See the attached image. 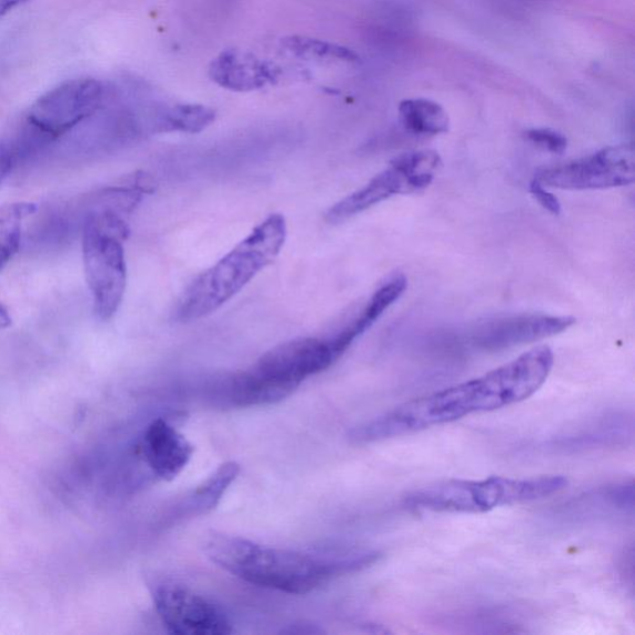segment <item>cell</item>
<instances>
[{
    "label": "cell",
    "instance_id": "1",
    "mask_svg": "<svg viewBox=\"0 0 635 635\" xmlns=\"http://www.w3.org/2000/svg\"><path fill=\"white\" fill-rule=\"evenodd\" d=\"M554 360L552 349L536 346L481 377L406 402L363 423L349 439L356 444L385 441L518 404L545 384Z\"/></svg>",
    "mask_w": 635,
    "mask_h": 635
},
{
    "label": "cell",
    "instance_id": "2",
    "mask_svg": "<svg viewBox=\"0 0 635 635\" xmlns=\"http://www.w3.org/2000/svg\"><path fill=\"white\" fill-rule=\"evenodd\" d=\"M205 553L229 574L290 595L311 594L336 577L375 564L379 558V553L366 548L300 552L216 532L206 537Z\"/></svg>",
    "mask_w": 635,
    "mask_h": 635
},
{
    "label": "cell",
    "instance_id": "3",
    "mask_svg": "<svg viewBox=\"0 0 635 635\" xmlns=\"http://www.w3.org/2000/svg\"><path fill=\"white\" fill-rule=\"evenodd\" d=\"M288 239L282 214H272L226 256L201 273L180 299L177 320L190 323L216 312L276 260Z\"/></svg>",
    "mask_w": 635,
    "mask_h": 635
},
{
    "label": "cell",
    "instance_id": "4",
    "mask_svg": "<svg viewBox=\"0 0 635 635\" xmlns=\"http://www.w3.org/2000/svg\"><path fill=\"white\" fill-rule=\"evenodd\" d=\"M564 475L512 480L490 476L483 481H448L425 486L407 495L411 511L433 513H486L496 507L544 500L566 488Z\"/></svg>",
    "mask_w": 635,
    "mask_h": 635
},
{
    "label": "cell",
    "instance_id": "5",
    "mask_svg": "<svg viewBox=\"0 0 635 635\" xmlns=\"http://www.w3.org/2000/svg\"><path fill=\"white\" fill-rule=\"evenodd\" d=\"M130 230L118 213L102 209L89 214L83 225L84 276L93 299V311L105 322L118 313L125 292L127 264L123 241Z\"/></svg>",
    "mask_w": 635,
    "mask_h": 635
},
{
    "label": "cell",
    "instance_id": "6",
    "mask_svg": "<svg viewBox=\"0 0 635 635\" xmlns=\"http://www.w3.org/2000/svg\"><path fill=\"white\" fill-rule=\"evenodd\" d=\"M441 167L442 159L435 151L400 154L364 188L331 208L325 220L330 224H342L395 195L423 192L431 185Z\"/></svg>",
    "mask_w": 635,
    "mask_h": 635
},
{
    "label": "cell",
    "instance_id": "7",
    "mask_svg": "<svg viewBox=\"0 0 635 635\" xmlns=\"http://www.w3.org/2000/svg\"><path fill=\"white\" fill-rule=\"evenodd\" d=\"M104 97V87L98 80L63 82L31 105L23 130L38 144L56 141L99 112Z\"/></svg>",
    "mask_w": 635,
    "mask_h": 635
},
{
    "label": "cell",
    "instance_id": "8",
    "mask_svg": "<svg viewBox=\"0 0 635 635\" xmlns=\"http://www.w3.org/2000/svg\"><path fill=\"white\" fill-rule=\"evenodd\" d=\"M535 179L546 188L567 190L611 189L634 183L632 144L609 145L566 164L538 169Z\"/></svg>",
    "mask_w": 635,
    "mask_h": 635
},
{
    "label": "cell",
    "instance_id": "9",
    "mask_svg": "<svg viewBox=\"0 0 635 635\" xmlns=\"http://www.w3.org/2000/svg\"><path fill=\"white\" fill-rule=\"evenodd\" d=\"M153 599L159 618L172 634L228 635L234 632L224 611L187 587L159 585Z\"/></svg>",
    "mask_w": 635,
    "mask_h": 635
},
{
    "label": "cell",
    "instance_id": "10",
    "mask_svg": "<svg viewBox=\"0 0 635 635\" xmlns=\"http://www.w3.org/2000/svg\"><path fill=\"white\" fill-rule=\"evenodd\" d=\"M336 360L330 341L300 337L271 349L253 367L280 383L299 389L306 377L324 372Z\"/></svg>",
    "mask_w": 635,
    "mask_h": 635
},
{
    "label": "cell",
    "instance_id": "11",
    "mask_svg": "<svg viewBox=\"0 0 635 635\" xmlns=\"http://www.w3.org/2000/svg\"><path fill=\"white\" fill-rule=\"evenodd\" d=\"M574 316L518 314L481 324L473 334V343L484 351H503L515 345L543 341L570 330Z\"/></svg>",
    "mask_w": 635,
    "mask_h": 635
},
{
    "label": "cell",
    "instance_id": "12",
    "mask_svg": "<svg viewBox=\"0 0 635 635\" xmlns=\"http://www.w3.org/2000/svg\"><path fill=\"white\" fill-rule=\"evenodd\" d=\"M298 390L280 383L250 367L219 381L211 391L210 399L214 405L224 409H248L278 404Z\"/></svg>",
    "mask_w": 635,
    "mask_h": 635
},
{
    "label": "cell",
    "instance_id": "13",
    "mask_svg": "<svg viewBox=\"0 0 635 635\" xmlns=\"http://www.w3.org/2000/svg\"><path fill=\"white\" fill-rule=\"evenodd\" d=\"M209 78L222 89L252 92L279 81L280 70L251 52L226 49L210 62Z\"/></svg>",
    "mask_w": 635,
    "mask_h": 635
},
{
    "label": "cell",
    "instance_id": "14",
    "mask_svg": "<svg viewBox=\"0 0 635 635\" xmlns=\"http://www.w3.org/2000/svg\"><path fill=\"white\" fill-rule=\"evenodd\" d=\"M193 453V444L163 419L153 421L144 432L142 456L158 478H177L192 460Z\"/></svg>",
    "mask_w": 635,
    "mask_h": 635
},
{
    "label": "cell",
    "instance_id": "15",
    "mask_svg": "<svg viewBox=\"0 0 635 635\" xmlns=\"http://www.w3.org/2000/svg\"><path fill=\"white\" fill-rule=\"evenodd\" d=\"M407 290V279L405 274L399 273L394 278L386 281L372 295V299L365 305L362 313L355 321L349 324L345 330L339 332L332 337V343L339 353L344 354L360 335H363L372 327L381 315H383L391 305L401 299V295Z\"/></svg>",
    "mask_w": 635,
    "mask_h": 635
},
{
    "label": "cell",
    "instance_id": "16",
    "mask_svg": "<svg viewBox=\"0 0 635 635\" xmlns=\"http://www.w3.org/2000/svg\"><path fill=\"white\" fill-rule=\"evenodd\" d=\"M240 473L236 462H228L209 476L198 488L190 494L180 507V516H199L214 511L230 485L234 483Z\"/></svg>",
    "mask_w": 635,
    "mask_h": 635
},
{
    "label": "cell",
    "instance_id": "17",
    "mask_svg": "<svg viewBox=\"0 0 635 635\" xmlns=\"http://www.w3.org/2000/svg\"><path fill=\"white\" fill-rule=\"evenodd\" d=\"M399 114L405 130L416 135L447 133L450 118L442 105L427 99H409L399 105Z\"/></svg>",
    "mask_w": 635,
    "mask_h": 635
},
{
    "label": "cell",
    "instance_id": "18",
    "mask_svg": "<svg viewBox=\"0 0 635 635\" xmlns=\"http://www.w3.org/2000/svg\"><path fill=\"white\" fill-rule=\"evenodd\" d=\"M36 211L37 206L30 203L0 206V272L19 252L23 221Z\"/></svg>",
    "mask_w": 635,
    "mask_h": 635
},
{
    "label": "cell",
    "instance_id": "19",
    "mask_svg": "<svg viewBox=\"0 0 635 635\" xmlns=\"http://www.w3.org/2000/svg\"><path fill=\"white\" fill-rule=\"evenodd\" d=\"M216 120V111L205 104L179 103L164 111L159 125L163 132H203Z\"/></svg>",
    "mask_w": 635,
    "mask_h": 635
},
{
    "label": "cell",
    "instance_id": "20",
    "mask_svg": "<svg viewBox=\"0 0 635 635\" xmlns=\"http://www.w3.org/2000/svg\"><path fill=\"white\" fill-rule=\"evenodd\" d=\"M282 47L291 56L303 60H339L356 62L359 57L355 51L333 42L310 37L292 36L282 40Z\"/></svg>",
    "mask_w": 635,
    "mask_h": 635
},
{
    "label": "cell",
    "instance_id": "21",
    "mask_svg": "<svg viewBox=\"0 0 635 635\" xmlns=\"http://www.w3.org/2000/svg\"><path fill=\"white\" fill-rule=\"evenodd\" d=\"M525 137L528 141L550 153L563 154L567 148L566 137L554 130L533 129L526 131Z\"/></svg>",
    "mask_w": 635,
    "mask_h": 635
},
{
    "label": "cell",
    "instance_id": "22",
    "mask_svg": "<svg viewBox=\"0 0 635 635\" xmlns=\"http://www.w3.org/2000/svg\"><path fill=\"white\" fill-rule=\"evenodd\" d=\"M21 152L17 140L0 141V184L13 171Z\"/></svg>",
    "mask_w": 635,
    "mask_h": 635
},
{
    "label": "cell",
    "instance_id": "23",
    "mask_svg": "<svg viewBox=\"0 0 635 635\" xmlns=\"http://www.w3.org/2000/svg\"><path fill=\"white\" fill-rule=\"evenodd\" d=\"M528 192H531L537 203L547 210L550 214H561V203L557 196L550 193L547 188L535 178L532 180L531 185H528Z\"/></svg>",
    "mask_w": 635,
    "mask_h": 635
},
{
    "label": "cell",
    "instance_id": "24",
    "mask_svg": "<svg viewBox=\"0 0 635 635\" xmlns=\"http://www.w3.org/2000/svg\"><path fill=\"white\" fill-rule=\"evenodd\" d=\"M28 0H0V18H3L9 12L21 4L27 3Z\"/></svg>",
    "mask_w": 635,
    "mask_h": 635
},
{
    "label": "cell",
    "instance_id": "25",
    "mask_svg": "<svg viewBox=\"0 0 635 635\" xmlns=\"http://www.w3.org/2000/svg\"><path fill=\"white\" fill-rule=\"evenodd\" d=\"M282 633L288 634H321L323 631L314 629L312 626H305V624H294V626L290 627L289 629L283 631Z\"/></svg>",
    "mask_w": 635,
    "mask_h": 635
},
{
    "label": "cell",
    "instance_id": "26",
    "mask_svg": "<svg viewBox=\"0 0 635 635\" xmlns=\"http://www.w3.org/2000/svg\"><path fill=\"white\" fill-rule=\"evenodd\" d=\"M12 323H13L12 316H10V313L8 312L6 306L2 303H0V330H7V327L12 325Z\"/></svg>",
    "mask_w": 635,
    "mask_h": 635
}]
</instances>
